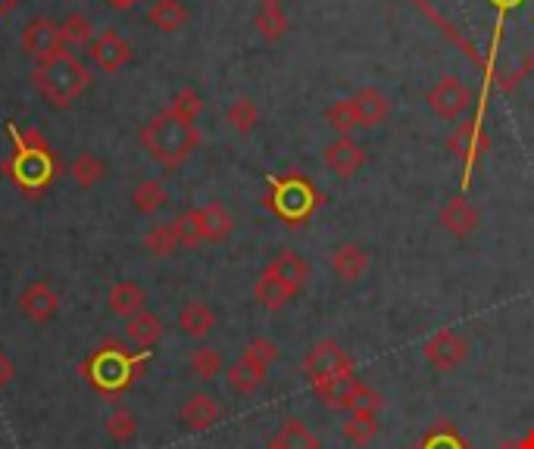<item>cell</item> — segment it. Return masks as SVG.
<instances>
[{
    "label": "cell",
    "mask_w": 534,
    "mask_h": 449,
    "mask_svg": "<svg viewBox=\"0 0 534 449\" xmlns=\"http://www.w3.org/2000/svg\"><path fill=\"white\" fill-rule=\"evenodd\" d=\"M353 372V359L341 350V343L335 340H319L316 347L307 353V359H303V375H307V381L316 387L335 381V378H344Z\"/></svg>",
    "instance_id": "5b68a950"
},
{
    "label": "cell",
    "mask_w": 534,
    "mask_h": 449,
    "mask_svg": "<svg viewBox=\"0 0 534 449\" xmlns=\"http://www.w3.org/2000/svg\"><path fill=\"white\" fill-rule=\"evenodd\" d=\"M519 446H522V449H534V431H528V434L519 440Z\"/></svg>",
    "instance_id": "f6af8a7d"
},
{
    "label": "cell",
    "mask_w": 534,
    "mask_h": 449,
    "mask_svg": "<svg viewBox=\"0 0 534 449\" xmlns=\"http://www.w3.org/2000/svg\"><path fill=\"white\" fill-rule=\"evenodd\" d=\"M169 110H172L178 119H185V122H197V116L203 113V97H200L194 88H178V91L172 94Z\"/></svg>",
    "instance_id": "74e56055"
},
{
    "label": "cell",
    "mask_w": 534,
    "mask_h": 449,
    "mask_svg": "<svg viewBox=\"0 0 534 449\" xmlns=\"http://www.w3.org/2000/svg\"><path fill=\"white\" fill-rule=\"evenodd\" d=\"M60 38H63V50H82V47H91V41L97 35H94V25L85 13H69L60 22Z\"/></svg>",
    "instance_id": "f1b7e54d"
},
{
    "label": "cell",
    "mask_w": 534,
    "mask_h": 449,
    "mask_svg": "<svg viewBox=\"0 0 534 449\" xmlns=\"http://www.w3.org/2000/svg\"><path fill=\"white\" fill-rule=\"evenodd\" d=\"M447 144H450V150H453L456 156H460V160H463L466 166L478 163L481 156L488 153V135L478 128V122H463V125H456V128H453V135L447 138Z\"/></svg>",
    "instance_id": "e0dca14e"
},
{
    "label": "cell",
    "mask_w": 534,
    "mask_h": 449,
    "mask_svg": "<svg viewBox=\"0 0 534 449\" xmlns=\"http://www.w3.org/2000/svg\"><path fill=\"white\" fill-rule=\"evenodd\" d=\"M188 368L197 381H216L222 375V356L213 347H197V350H191Z\"/></svg>",
    "instance_id": "d590c367"
},
{
    "label": "cell",
    "mask_w": 534,
    "mask_h": 449,
    "mask_svg": "<svg viewBox=\"0 0 534 449\" xmlns=\"http://www.w3.org/2000/svg\"><path fill=\"white\" fill-rule=\"evenodd\" d=\"M328 266L341 281H360L369 269V253L360 244H338L332 250V259H328Z\"/></svg>",
    "instance_id": "d6986e66"
},
{
    "label": "cell",
    "mask_w": 534,
    "mask_h": 449,
    "mask_svg": "<svg viewBox=\"0 0 534 449\" xmlns=\"http://www.w3.org/2000/svg\"><path fill=\"white\" fill-rule=\"evenodd\" d=\"M341 434L353 443V446H366L375 440L378 434V415L375 412H366V409H353L347 415V421L341 425Z\"/></svg>",
    "instance_id": "f546056e"
},
{
    "label": "cell",
    "mask_w": 534,
    "mask_h": 449,
    "mask_svg": "<svg viewBox=\"0 0 534 449\" xmlns=\"http://www.w3.org/2000/svg\"><path fill=\"white\" fill-rule=\"evenodd\" d=\"M125 340L132 343L135 353L147 356L163 340V319L157 312L141 309L138 315H132V319H125Z\"/></svg>",
    "instance_id": "7c38bea8"
},
{
    "label": "cell",
    "mask_w": 534,
    "mask_h": 449,
    "mask_svg": "<svg viewBox=\"0 0 534 449\" xmlns=\"http://www.w3.org/2000/svg\"><path fill=\"white\" fill-rule=\"evenodd\" d=\"M253 297H257V303L263 306V309H269V312H278V309H285L297 294L294 290L278 278L275 272H269V269H263V275H260V281H257V287H253Z\"/></svg>",
    "instance_id": "cb8c5ba5"
},
{
    "label": "cell",
    "mask_w": 534,
    "mask_h": 449,
    "mask_svg": "<svg viewBox=\"0 0 534 449\" xmlns=\"http://www.w3.org/2000/svg\"><path fill=\"white\" fill-rule=\"evenodd\" d=\"M13 375H16V365H13V359L0 350V390H4L10 381H13Z\"/></svg>",
    "instance_id": "7bdbcfd3"
},
{
    "label": "cell",
    "mask_w": 534,
    "mask_h": 449,
    "mask_svg": "<svg viewBox=\"0 0 534 449\" xmlns=\"http://www.w3.org/2000/svg\"><path fill=\"white\" fill-rule=\"evenodd\" d=\"M425 100L431 113H438L441 119H450V122L472 110V91L453 75L441 78V82L425 94Z\"/></svg>",
    "instance_id": "52a82bcc"
},
{
    "label": "cell",
    "mask_w": 534,
    "mask_h": 449,
    "mask_svg": "<svg viewBox=\"0 0 534 449\" xmlns=\"http://www.w3.org/2000/svg\"><path fill=\"white\" fill-rule=\"evenodd\" d=\"M138 365L141 362H132L129 353H122L116 347H104V350H97L85 362V375L97 390L119 393V390H125L132 384V378L138 375Z\"/></svg>",
    "instance_id": "3957f363"
},
{
    "label": "cell",
    "mask_w": 534,
    "mask_h": 449,
    "mask_svg": "<svg viewBox=\"0 0 534 449\" xmlns=\"http://www.w3.org/2000/svg\"><path fill=\"white\" fill-rule=\"evenodd\" d=\"M110 7H116V10H129V7H135L138 0H107Z\"/></svg>",
    "instance_id": "ee69618b"
},
{
    "label": "cell",
    "mask_w": 534,
    "mask_h": 449,
    "mask_svg": "<svg viewBox=\"0 0 534 449\" xmlns=\"http://www.w3.org/2000/svg\"><path fill=\"white\" fill-rule=\"evenodd\" d=\"M104 431L113 443L119 446H129L135 437H138V418L132 409H125V406H116L107 418H104Z\"/></svg>",
    "instance_id": "d6a6232c"
},
{
    "label": "cell",
    "mask_w": 534,
    "mask_h": 449,
    "mask_svg": "<svg viewBox=\"0 0 534 449\" xmlns=\"http://www.w3.org/2000/svg\"><path fill=\"white\" fill-rule=\"evenodd\" d=\"M19 44H22V50H25V54H29L35 63H41V60H47V57L60 54V50H63L60 22H54V19H44V16L32 19V22L22 29Z\"/></svg>",
    "instance_id": "9c48e42d"
},
{
    "label": "cell",
    "mask_w": 534,
    "mask_h": 449,
    "mask_svg": "<svg viewBox=\"0 0 534 449\" xmlns=\"http://www.w3.org/2000/svg\"><path fill=\"white\" fill-rule=\"evenodd\" d=\"M269 206L282 219L300 222L316 209V188L303 178H294V175L285 178V181H275V194L269 197Z\"/></svg>",
    "instance_id": "8992f818"
},
{
    "label": "cell",
    "mask_w": 534,
    "mask_h": 449,
    "mask_svg": "<svg viewBox=\"0 0 534 449\" xmlns=\"http://www.w3.org/2000/svg\"><path fill=\"white\" fill-rule=\"evenodd\" d=\"M422 353H425L428 365H435L438 372H456V368H460L469 356V343L456 331L441 328L425 340Z\"/></svg>",
    "instance_id": "ba28073f"
},
{
    "label": "cell",
    "mask_w": 534,
    "mask_h": 449,
    "mask_svg": "<svg viewBox=\"0 0 534 449\" xmlns=\"http://www.w3.org/2000/svg\"><path fill=\"white\" fill-rule=\"evenodd\" d=\"M266 372H269L266 365H260L257 359H250V356L241 353V359L235 365H228L225 381L235 393H257L263 387V381H266Z\"/></svg>",
    "instance_id": "7402d4cb"
},
{
    "label": "cell",
    "mask_w": 534,
    "mask_h": 449,
    "mask_svg": "<svg viewBox=\"0 0 534 449\" xmlns=\"http://www.w3.org/2000/svg\"><path fill=\"white\" fill-rule=\"evenodd\" d=\"M263 4H272V7H282V0H263Z\"/></svg>",
    "instance_id": "7dc6e473"
},
{
    "label": "cell",
    "mask_w": 534,
    "mask_h": 449,
    "mask_svg": "<svg viewBox=\"0 0 534 449\" xmlns=\"http://www.w3.org/2000/svg\"><path fill=\"white\" fill-rule=\"evenodd\" d=\"M200 231H203V244H219L235 231V219L222 203H207L200 206Z\"/></svg>",
    "instance_id": "d4e9b609"
},
{
    "label": "cell",
    "mask_w": 534,
    "mask_h": 449,
    "mask_svg": "<svg viewBox=\"0 0 534 449\" xmlns=\"http://www.w3.org/2000/svg\"><path fill=\"white\" fill-rule=\"evenodd\" d=\"M497 449H522V446H519V440H506V443H500Z\"/></svg>",
    "instance_id": "bcb514c9"
},
{
    "label": "cell",
    "mask_w": 534,
    "mask_h": 449,
    "mask_svg": "<svg viewBox=\"0 0 534 449\" xmlns=\"http://www.w3.org/2000/svg\"><path fill=\"white\" fill-rule=\"evenodd\" d=\"M253 29H257V35L269 44H275L278 38H285L288 32V13L282 7H272V4H263L257 10V16H253Z\"/></svg>",
    "instance_id": "1f68e13d"
},
{
    "label": "cell",
    "mask_w": 534,
    "mask_h": 449,
    "mask_svg": "<svg viewBox=\"0 0 534 449\" xmlns=\"http://www.w3.org/2000/svg\"><path fill=\"white\" fill-rule=\"evenodd\" d=\"M178 328H182V334H188L194 340H203L216 328V312L207 303L188 300L182 309H178Z\"/></svg>",
    "instance_id": "603a6c76"
},
{
    "label": "cell",
    "mask_w": 534,
    "mask_h": 449,
    "mask_svg": "<svg viewBox=\"0 0 534 449\" xmlns=\"http://www.w3.org/2000/svg\"><path fill=\"white\" fill-rule=\"evenodd\" d=\"M7 4H16V0H7Z\"/></svg>",
    "instance_id": "c3c4849f"
},
{
    "label": "cell",
    "mask_w": 534,
    "mask_h": 449,
    "mask_svg": "<svg viewBox=\"0 0 534 449\" xmlns=\"http://www.w3.org/2000/svg\"><path fill=\"white\" fill-rule=\"evenodd\" d=\"M178 247V234H175V225L172 222H160V225H154L147 234H144V250L150 253V256H157V259H166V256H172Z\"/></svg>",
    "instance_id": "e575fe53"
},
{
    "label": "cell",
    "mask_w": 534,
    "mask_h": 449,
    "mask_svg": "<svg viewBox=\"0 0 534 449\" xmlns=\"http://www.w3.org/2000/svg\"><path fill=\"white\" fill-rule=\"evenodd\" d=\"M107 306L113 315H119V319H132V315L147 309V294L135 281H116L107 294Z\"/></svg>",
    "instance_id": "44dd1931"
},
{
    "label": "cell",
    "mask_w": 534,
    "mask_h": 449,
    "mask_svg": "<svg viewBox=\"0 0 534 449\" xmlns=\"http://www.w3.org/2000/svg\"><path fill=\"white\" fill-rule=\"evenodd\" d=\"M88 60H91L97 69H104V72H119L125 63L132 60V44H129V38H122L119 32L107 29V32H100V35L91 41Z\"/></svg>",
    "instance_id": "8fae6325"
},
{
    "label": "cell",
    "mask_w": 534,
    "mask_h": 449,
    "mask_svg": "<svg viewBox=\"0 0 534 449\" xmlns=\"http://www.w3.org/2000/svg\"><path fill=\"white\" fill-rule=\"evenodd\" d=\"M347 100H350L356 119H360V128H372L381 119H388V113H391V100L381 94L378 88H360Z\"/></svg>",
    "instance_id": "ac0fdd59"
},
{
    "label": "cell",
    "mask_w": 534,
    "mask_h": 449,
    "mask_svg": "<svg viewBox=\"0 0 534 449\" xmlns=\"http://www.w3.org/2000/svg\"><path fill=\"white\" fill-rule=\"evenodd\" d=\"M325 122L332 125L335 131H341V135H350V131L360 128V119H356L350 100H338L335 107H328L325 110Z\"/></svg>",
    "instance_id": "f35d334b"
},
{
    "label": "cell",
    "mask_w": 534,
    "mask_h": 449,
    "mask_svg": "<svg viewBox=\"0 0 534 449\" xmlns=\"http://www.w3.org/2000/svg\"><path fill=\"white\" fill-rule=\"evenodd\" d=\"M57 156L54 150L50 153H38V150H22L16 147V153L10 156L7 163V172L10 178L16 181L19 191H29V194H38L41 188H47L50 181L57 175Z\"/></svg>",
    "instance_id": "277c9868"
},
{
    "label": "cell",
    "mask_w": 534,
    "mask_h": 449,
    "mask_svg": "<svg viewBox=\"0 0 534 449\" xmlns=\"http://www.w3.org/2000/svg\"><path fill=\"white\" fill-rule=\"evenodd\" d=\"M225 122L232 125L238 135H250V131L260 125L257 103H253L250 97H235L232 103H228V110H225Z\"/></svg>",
    "instance_id": "836d02e7"
},
{
    "label": "cell",
    "mask_w": 534,
    "mask_h": 449,
    "mask_svg": "<svg viewBox=\"0 0 534 449\" xmlns=\"http://www.w3.org/2000/svg\"><path fill=\"white\" fill-rule=\"evenodd\" d=\"M19 312H22L32 325H47V322H54V319H57V312H60V297H57V290L50 287L47 281H32V284L19 294Z\"/></svg>",
    "instance_id": "30bf717a"
},
{
    "label": "cell",
    "mask_w": 534,
    "mask_h": 449,
    "mask_svg": "<svg viewBox=\"0 0 534 449\" xmlns=\"http://www.w3.org/2000/svg\"><path fill=\"white\" fill-rule=\"evenodd\" d=\"M132 203L141 216H157L160 209L169 203V191H166V184L160 178H144L138 181V188L132 194Z\"/></svg>",
    "instance_id": "83f0119b"
},
{
    "label": "cell",
    "mask_w": 534,
    "mask_h": 449,
    "mask_svg": "<svg viewBox=\"0 0 534 449\" xmlns=\"http://www.w3.org/2000/svg\"><path fill=\"white\" fill-rule=\"evenodd\" d=\"M178 418H182V425L188 431H210L222 418V406L213 400L210 393H191L182 406V412H178Z\"/></svg>",
    "instance_id": "2e32d148"
},
{
    "label": "cell",
    "mask_w": 534,
    "mask_h": 449,
    "mask_svg": "<svg viewBox=\"0 0 534 449\" xmlns=\"http://www.w3.org/2000/svg\"><path fill=\"white\" fill-rule=\"evenodd\" d=\"M88 82H91V72L79 57L72 54V50H60V54L35 63V69H32L35 91L44 97V103H50V107H57V110L79 100L85 94Z\"/></svg>",
    "instance_id": "7a4b0ae2"
},
{
    "label": "cell",
    "mask_w": 534,
    "mask_h": 449,
    "mask_svg": "<svg viewBox=\"0 0 534 449\" xmlns=\"http://www.w3.org/2000/svg\"><path fill=\"white\" fill-rule=\"evenodd\" d=\"M72 181L79 184V188H94V184H100L104 181V175H107V163L100 160L97 153H91V150H82L79 156L72 160Z\"/></svg>",
    "instance_id": "4dcf8cb0"
},
{
    "label": "cell",
    "mask_w": 534,
    "mask_h": 449,
    "mask_svg": "<svg viewBox=\"0 0 534 449\" xmlns=\"http://www.w3.org/2000/svg\"><path fill=\"white\" fill-rule=\"evenodd\" d=\"M325 166L332 169L335 175H341V178H350L356 169H360L363 163H366V150L356 144L350 135H341V138H335L332 144L325 147Z\"/></svg>",
    "instance_id": "4fadbf2b"
},
{
    "label": "cell",
    "mask_w": 534,
    "mask_h": 449,
    "mask_svg": "<svg viewBox=\"0 0 534 449\" xmlns=\"http://www.w3.org/2000/svg\"><path fill=\"white\" fill-rule=\"evenodd\" d=\"M438 222L444 231H450L453 237H469L475 228H478V209L463 197V194H456L450 197L444 206H441V213H438Z\"/></svg>",
    "instance_id": "9a60e30c"
},
{
    "label": "cell",
    "mask_w": 534,
    "mask_h": 449,
    "mask_svg": "<svg viewBox=\"0 0 534 449\" xmlns=\"http://www.w3.org/2000/svg\"><path fill=\"white\" fill-rule=\"evenodd\" d=\"M175 234H178V244L182 247H197L203 244V231H200V209H182L175 219Z\"/></svg>",
    "instance_id": "8d00e7d4"
},
{
    "label": "cell",
    "mask_w": 534,
    "mask_h": 449,
    "mask_svg": "<svg viewBox=\"0 0 534 449\" xmlns=\"http://www.w3.org/2000/svg\"><path fill=\"white\" fill-rule=\"evenodd\" d=\"M141 147L150 153V160H157L163 169H178L188 156L200 147V131L194 122L178 119L169 107L157 116H150L141 125L138 135Z\"/></svg>",
    "instance_id": "6da1fadb"
},
{
    "label": "cell",
    "mask_w": 534,
    "mask_h": 449,
    "mask_svg": "<svg viewBox=\"0 0 534 449\" xmlns=\"http://www.w3.org/2000/svg\"><path fill=\"white\" fill-rule=\"evenodd\" d=\"M425 449H469V446H466L460 437H456L453 431L444 428V431H438V434L428 437V446H425Z\"/></svg>",
    "instance_id": "60d3db41"
},
{
    "label": "cell",
    "mask_w": 534,
    "mask_h": 449,
    "mask_svg": "<svg viewBox=\"0 0 534 449\" xmlns=\"http://www.w3.org/2000/svg\"><path fill=\"white\" fill-rule=\"evenodd\" d=\"M266 269H269V272H275L278 278H282V281L294 290V294H300L303 284L310 281V262L303 259L300 253H294V250H282V253H275Z\"/></svg>",
    "instance_id": "ffe728a7"
},
{
    "label": "cell",
    "mask_w": 534,
    "mask_h": 449,
    "mask_svg": "<svg viewBox=\"0 0 534 449\" xmlns=\"http://www.w3.org/2000/svg\"><path fill=\"white\" fill-rule=\"evenodd\" d=\"M269 449H319V437L300 418H285L269 440Z\"/></svg>",
    "instance_id": "484cf974"
},
{
    "label": "cell",
    "mask_w": 534,
    "mask_h": 449,
    "mask_svg": "<svg viewBox=\"0 0 534 449\" xmlns=\"http://www.w3.org/2000/svg\"><path fill=\"white\" fill-rule=\"evenodd\" d=\"M244 356H250V359H257L260 365H272L275 359H278V347L269 340V337H253L250 343H247V350H244Z\"/></svg>",
    "instance_id": "ab89813d"
},
{
    "label": "cell",
    "mask_w": 534,
    "mask_h": 449,
    "mask_svg": "<svg viewBox=\"0 0 534 449\" xmlns=\"http://www.w3.org/2000/svg\"><path fill=\"white\" fill-rule=\"evenodd\" d=\"M366 384L356 378L353 372L344 375V378H335V381H328L322 387H316V396L322 400L325 409H335V412H353L356 400H360V390Z\"/></svg>",
    "instance_id": "5bb4252c"
},
{
    "label": "cell",
    "mask_w": 534,
    "mask_h": 449,
    "mask_svg": "<svg viewBox=\"0 0 534 449\" xmlns=\"http://www.w3.org/2000/svg\"><path fill=\"white\" fill-rule=\"evenodd\" d=\"M191 13L182 0H154L147 10V22L160 32H178L182 25H188Z\"/></svg>",
    "instance_id": "4316f807"
},
{
    "label": "cell",
    "mask_w": 534,
    "mask_h": 449,
    "mask_svg": "<svg viewBox=\"0 0 534 449\" xmlns=\"http://www.w3.org/2000/svg\"><path fill=\"white\" fill-rule=\"evenodd\" d=\"M381 406H385V400H381V396H378L372 387H363V390H360V400H356L353 409H366V412H375V415H378Z\"/></svg>",
    "instance_id": "b9f144b4"
}]
</instances>
